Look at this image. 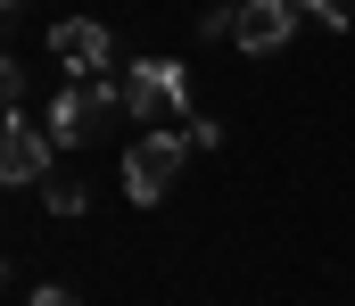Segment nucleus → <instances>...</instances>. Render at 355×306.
<instances>
[{"instance_id":"f257e3e1","label":"nucleus","mask_w":355,"mask_h":306,"mask_svg":"<svg viewBox=\"0 0 355 306\" xmlns=\"http://www.w3.org/2000/svg\"><path fill=\"white\" fill-rule=\"evenodd\" d=\"M116 108H124V83H107V75H75V92L50 100V141H58V149H91V141L116 124Z\"/></svg>"},{"instance_id":"f03ea898","label":"nucleus","mask_w":355,"mask_h":306,"mask_svg":"<svg viewBox=\"0 0 355 306\" xmlns=\"http://www.w3.org/2000/svg\"><path fill=\"white\" fill-rule=\"evenodd\" d=\"M124 116H141V124L190 116V75H182V58H132V67H124Z\"/></svg>"},{"instance_id":"7ed1b4c3","label":"nucleus","mask_w":355,"mask_h":306,"mask_svg":"<svg viewBox=\"0 0 355 306\" xmlns=\"http://www.w3.org/2000/svg\"><path fill=\"white\" fill-rule=\"evenodd\" d=\"M190 149H198V141H182L174 124H166V133H149V141H132V158H124V191H132L141 207H157L166 191H174V174H182V158H190Z\"/></svg>"},{"instance_id":"20e7f679","label":"nucleus","mask_w":355,"mask_h":306,"mask_svg":"<svg viewBox=\"0 0 355 306\" xmlns=\"http://www.w3.org/2000/svg\"><path fill=\"white\" fill-rule=\"evenodd\" d=\"M50 58H58L67 75H107V67H116V42H107L99 17H67V25H50Z\"/></svg>"},{"instance_id":"39448f33","label":"nucleus","mask_w":355,"mask_h":306,"mask_svg":"<svg viewBox=\"0 0 355 306\" xmlns=\"http://www.w3.org/2000/svg\"><path fill=\"white\" fill-rule=\"evenodd\" d=\"M297 17H306L297 0H240V17H232V42L265 58V50H281V42L297 33Z\"/></svg>"},{"instance_id":"423d86ee","label":"nucleus","mask_w":355,"mask_h":306,"mask_svg":"<svg viewBox=\"0 0 355 306\" xmlns=\"http://www.w3.org/2000/svg\"><path fill=\"white\" fill-rule=\"evenodd\" d=\"M50 149H58V141L8 108V133H0V182H42V174H50Z\"/></svg>"},{"instance_id":"0eeeda50","label":"nucleus","mask_w":355,"mask_h":306,"mask_svg":"<svg viewBox=\"0 0 355 306\" xmlns=\"http://www.w3.org/2000/svg\"><path fill=\"white\" fill-rule=\"evenodd\" d=\"M42 199L58 207V215H83L91 191H83V174H67V166H58V174H42Z\"/></svg>"},{"instance_id":"6e6552de","label":"nucleus","mask_w":355,"mask_h":306,"mask_svg":"<svg viewBox=\"0 0 355 306\" xmlns=\"http://www.w3.org/2000/svg\"><path fill=\"white\" fill-rule=\"evenodd\" d=\"M297 8H306V17H314V25H331V33H347V17H355L347 0H297Z\"/></svg>"},{"instance_id":"1a4fd4ad","label":"nucleus","mask_w":355,"mask_h":306,"mask_svg":"<svg viewBox=\"0 0 355 306\" xmlns=\"http://www.w3.org/2000/svg\"><path fill=\"white\" fill-rule=\"evenodd\" d=\"M232 17H240V0H232V8H207V17H198V33H207V42H232Z\"/></svg>"},{"instance_id":"9d476101","label":"nucleus","mask_w":355,"mask_h":306,"mask_svg":"<svg viewBox=\"0 0 355 306\" xmlns=\"http://www.w3.org/2000/svg\"><path fill=\"white\" fill-rule=\"evenodd\" d=\"M0 8H25V0H0Z\"/></svg>"}]
</instances>
